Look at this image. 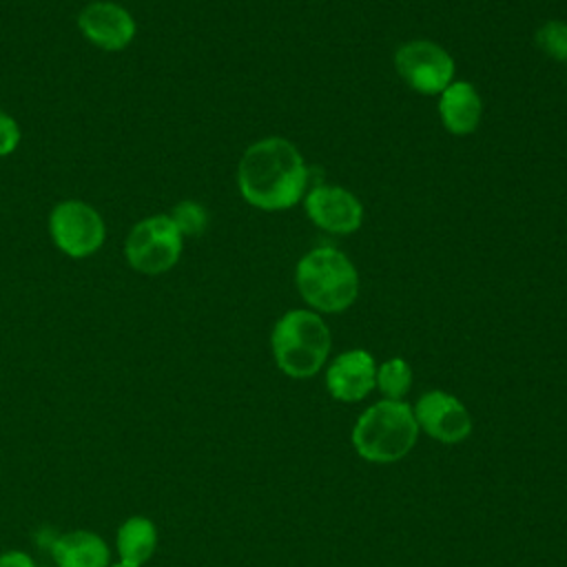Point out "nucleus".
<instances>
[{
	"mask_svg": "<svg viewBox=\"0 0 567 567\" xmlns=\"http://www.w3.org/2000/svg\"><path fill=\"white\" fill-rule=\"evenodd\" d=\"M308 168L297 146L284 137H264L250 144L237 166L241 197L261 210H286L306 190Z\"/></svg>",
	"mask_w": 567,
	"mask_h": 567,
	"instance_id": "nucleus-1",
	"label": "nucleus"
},
{
	"mask_svg": "<svg viewBox=\"0 0 567 567\" xmlns=\"http://www.w3.org/2000/svg\"><path fill=\"white\" fill-rule=\"evenodd\" d=\"M419 432L410 403L381 399L357 416L350 439L363 461L388 465L414 450Z\"/></svg>",
	"mask_w": 567,
	"mask_h": 567,
	"instance_id": "nucleus-2",
	"label": "nucleus"
},
{
	"mask_svg": "<svg viewBox=\"0 0 567 567\" xmlns=\"http://www.w3.org/2000/svg\"><path fill=\"white\" fill-rule=\"evenodd\" d=\"M330 328L312 310H288L270 332L277 368L292 379L315 377L330 354Z\"/></svg>",
	"mask_w": 567,
	"mask_h": 567,
	"instance_id": "nucleus-3",
	"label": "nucleus"
},
{
	"mask_svg": "<svg viewBox=\"0 0 567 567\" xmlns=\"http://www.w3.org/2000/svg\"><path fill=\"white\" fill-rule=\"evenodd\" d=\"M303 301L319 312H343L359 295V275L337 248L321 246L306 252L295 270Z\"/></svg>",
	"mask_w": 567,
	"mask_h": 567,
	"instance_id": "nucleus-4",
	"label": "nucleus"
},
{
	"mask_svg": "<svg viewBox=\"0 0 567 567\" xmlns=\"http://www.w3.org/2000/svg\"><path fill=\"white\" fill-rule=\"evenodd\" d=\"M182 237L171 215H151L131 228L124 255L137 272L159 275L177 264L184 244Z\"/></svg>",
	"mask_w": 567,
	"mask_h": 567,
	"instance_id": "nucleus-5",
	"label": "nucleus"
},
{
	"mask_svg": "<svg viewBox=\"0 0 567 567\" xmlns=\"http://www.w3.org/2000/svg\"><path fill=\"white\" fill-rule=\"evenodd\" d=\"M49 233L64 255L80 259L93 255L104 244L106 226L91 204L64 199L49 215Z\"/></svg>",
	"mask_w": 567,
	"mask_h": 567,
	"instance_id": "nucleus-6",
	"label": "nucleus"
},
{
	"mask_svg": "<svg viewBox=\"0 0 567 567\" xmlns=\"http://www.w3.org/2000/svg\"><path fill=\"white\" fill-rule=\"evenodd\" d=\"M394 66L405 84L423 95L443 93L454 82L452 55L430 40H412L399 47Z\"/></svg>",
	"mask_w": 567,
	"mask_h": 567,
	"instance_id": "nucleus-7",
	"label": "nucleus"
},
{
	"mask_svg": "<svg viewBox=\"0 0 567 567\" xmlns=\"http://www.w3.org/2000/svg\"><path fill=\"white\" fill-rule=\"evenodd\" d=\"M416 425L430 439L454 445L472 434V414L461 399L445 390H427L412 405Z\"/></svg>",
	"mask_w": 567,
	"mask_h": 567,
	"instance_id": "nucleus-8",
	"label": "nucleus"
},
{
	"mask_svg": "<svg viewBox=\"0 0 567 567\" xmlns=\"http://www.w3.org/2000/svg\"><path fill=\"white\" fill-rule=\"evenodd\" d=\"M303 206L312 224L334 235L354 233L363 221L361 202L350 190L334 184H319L310 188L303 197Z\"/></svg>",
	"mask_w": 567,
	"mask_h": 567,
	"instance_id": "nucleus-9",
	"label": "nucleus"
},
{
	"mask_svg": "<svg viewBox=\"0 0 567 567\" xmlns=\"http://www.w3.org/2000/svg\"><path fill=\"white\" fill-rule=\"evenodd\" d=\"M377 383V361L368 350L354 348L337 354L326 370V388L332 399L357 403L365 399Z\"/></svg>",
	"mask_w": 567,
	"mask_h": 567,
	"instance_id": "nucleus-10",
	"label": "nucleus"
},
{
	"mask_svg": "<svg viewBox=\"0 0 567 567\" xmlns=\"http://www.w3.org/2000/svg\"><path fill=\"white\" fill-rule=\"evenodd\" d=\"M78 27L91 44L104 51H122L135 35L133 16L124 7L106 0L86 4L78 16Z\"/></svg>",
	"mask_w": 567,
	"mask_h": 567,
	"instance_id": "nucleus-11",
	"label": "nucleus"
},
{
	"mask_svg": "<svg viewBox=\"0 0 567 567\" xmlns=\"http://www.w3.org/2000/svg\"><path fill=\"white\" fill-rule=\"evenodd\" d=\"M55 567H111V547L93 529H69L53 538Z\"/></svg>",
	"mask_w": 567,
	"mask_h": 567,
	"instance_id": "nucleus-12",
	"label": "nucleus"
},
{
	"mask_svg": "<svg viewBox=\"0 0 567 567\" xmlns=\"http://www.w3.org/2000/svg\"><path fill=\"white\" fill-rule=\"evenodd\" d=\"M483 104L470 82H452L439 100V115L452 135H470L481 122Z\"/></svg>",
	"mask_w": 567,
	"mask_h": 567,
	"instance_id": "nucleus-13",
	"label": "nucleus"
},
{
	"mask_svg": "<svg viewBox=\"0 0 567 567\" xmlns=\"http://www.w3.org/2000/svg\"><path fill=\"white\" fill-rule=\"evenodd\" d=\"M157 543H159V532L148 516H142V514L128 516L126 520L120 523L115 532L117 563L144 567L157 551Z\"/></svg>",
	"mask_w": 567,
	"mask_h": 567,
	"instance_id": "nucleus-14",
	"label": "nucleus"
},
{
	"mask_svg": "<svg viewBox=\"0 0 567 567\" xmlns=\"http://www.w3.org/2000/svg\"><path fill=\"white\" fill-rule=\"evenodd\" d=\"M379 392L390 401H403V396L412 388V368L405 359L392 357L377 365V383Z\"/></svg>",
	"mask_w": 567,
	"mask_h": 567,
	"instance_id": "nucleus-15",
	"label": "nucleus"
},
{
	"mask_svg": "<svg viewBox=\"0 0 567 567\" xmlns=\"http://www.w3.org/2000/svg\"><path fill=\"white\" fill-rule=\"evenodd\" d=\"M168 215L182 235H199L208 224V213L197 202H179Z\"/></svg>",
	"mask_w": 567,
	"mask_h": 567,
	"instance_id": "nucleus-16",
	"label": "nucleus"
},
{
	"mask_svg": "<svg viewBox=\"0 0 567 567\" xmlns=\"http://www.w3.org/2000/svg\"><path fill=\"white\" fill-rule=\"evenodd\" d=\"M536 42L547 55L567 62V22H560V20L545 22L536 31Z\"/></svg>",
	"mask_w": 567,
	"mask_h": 567,
	"instance_id": "nucleus-17",
	"label": "nucleus"
},
{
	"mask_svg": "<svg viewBox=\"0 0 567 567\" xmlns=\"http://www.w3.org/2000/svg\"><path fill=\"white\" fill-rule=\"evenodd\" d=\"M20 144V126L18 122L0 109V157L11 155Z\"/></svg>",
	"mask_w": 567,
	"mask_h": 567,
	"instance_id": "nucleus-18",
	"label": "nucleus"
},
{
	"mask_svg": "<svg viewBox=\"0 0 567 567\" xmlns=\"http://www.w3.org/2000/svg\"><path fill=\"white\" fill-rule=\"evenodd\" d=\"M0 567H38V565L29 551L7 549L0 554Z\"/></svg>",
	"mask_w": 567,
	"mask_h": 567,
	"instance_id": "nucleus-19",
	"label": "nucleus"
},
{
	"mask_svg": "<svg viewBox=\"0 0 567 567\" xmlns=\"http://www.w3.org/2000/svg\"><path fill=\"white\" fill-rule=\"evenodd\" d=\"M111 567H133V565H124V563H113Z\"/></svg>",
	"mask_w": 567,
	"mask_h": 567,
	"instance_id": "nucleus-20",
	"label": "nucleus"
}]
</instances>
